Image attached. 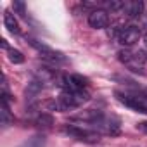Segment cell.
<instances>
[{"mask_svg":"<svg viewBox=\"0 0 147 147\" xmlns=\"http://www.w3.org/2000/svg\"><path fill=\"white\" fill-rule=\"evenodd\" d=\"M116 99L123 106H126V107H130L137 113L147 114V97L145 95L133 94V92H116Z\"/></svg>","mask_w":147,"mask_h":147,"instance_id":"6da1fadb","label":"cell"},{"mask_svg":"<svg viewBox=\"0 0 147 147\" xmlns=\"http://www.w3.org/2000/svg\"><path fill=\"white\" fill-rule=\"evenodd\" d=\"M118 59H119L125 66H128L130 69L144 73V55H142V54L131 52L130 49H123V50L118 52Z\"/></svg>","mask_w":147,"mask_h":147,"instance_id":"7a4b0ae2","label":"cell"},{"mask_svg":"<svg viewBox=\"0 0 147 147\" xmlns=\"http://www.w3.org/2000/svg\"><path fill=\"white\" fill-rule=\"evenodd\" d=\"M59 85L64 88V92H78L88 85V80L82 75H69V76H62Z\"/></svg>","mask_w":147,"mask_h":147,"instance_id":"3957f363","label":"cell"},{"mask_svg":"<svg viewBox=\"0 0 147 147\" xmlns=\"http://www.w3.org/2000/svg\"><path fill=\"white\" fill-rule=\"evenodd\" d=\"M64 133L75 137L78 140H83V142H95V140H99V133L97 131H92V130H87V128H82V126H75V125L64 126Z\"/></svg>","mask_w":147,"mask_h":147,"instance_id":"277c9868","label":"cell"},{"mask_svg":"<svg viewBox=\"0 0 147 147\" xmlns=\"http://www.w3.org/2000/svg\"><path fill=\"white\" fill-rule=\"evenodd\" d=\"M88 24L90 28H95V30L106 28L109 24V12L106 9H94L88 14Z\"/></svg>","mask_w":147,"mask_h":147,"instance_id":"5b68a950","label":"cell"},{"mask_svg":"<svg viewBox=\"0 0 147 147\" xmlns=\"http://www.w3.org/2000/svg\"><path fill=\"white\" fill-rule=\"evenodd\" d=\"M140 38V30L137 26H125L118 36V42L125 47H131L133 43H137Z\"/></svg>","mask_w":147,"mask_h":147,"instance_id":"8992f818","label":"cell"},{"mask_svg":"<svg viewBox=\"0 0 147 147\" xmlns=\"http://www.w3.org/2000/svg\"><path fill=\"white\" fill-rule=\"evenodd\" d=\"M123 11L126 12V16L130 18H138L144 11V4L140 2V0H133V2H125V7Z\"/></svg>","mask_w":147,"mask_h":147,"instance_id":"52a82bcc","label":"cell"},{"mask_svg":"<svg viewBox=\"0 0 147 147\" xmlns=\"http://www.w3.org/2000/svg\"><path fill=\"white\" fill-rule=\"evenodd\" d=\"M4 24H5V28L11 31V33H19V23H18V19L14 18V14H11V12H5L4 14Z\"/></svg>","mask_w":147,"mask_h":147,"instance_id":"ba28073f","label":"cell"},{"mask_svg":"<svg viewBox=\"0 0 147 147\" xmlns=\"http://www.w3.org/2000/svg\"><path fill=\"white\" fill-rule=\"evenodd\" d=\"M45 144H47V138L43 135H35L28 142H24L21 147H45Z\"/></svg>","mask_w":147,"mask_h":147,"instance_id":"9c48e42d","label":"cell"},{"mask_svg":"<svg viewBox=\"0 0 147 147\" xmlns=\"http://www.w3.org/2000/svg\"><path fill=\"white\" fill-rule=\"evenodd\" d=\"M7 54H9V61H11V62H14V64H23V62H24V55H23L19 50L11 49V50H7Z\"/></svg>","mask_w":147,"mask_h":147,"instance_id":"30bf717a","label":"cell"},{"mask_svg":"<svg viewBox=\"0 0 147 147\" xmlns=\"http://www.w3.org/2000/svg\"><path fill=\"white\" fill-rule=\"evenodd\" d=\"M36 123H38V125H42V126H52V125H54V118H52L50 114L42 113V114H38Z\"/></svg>","mask_w":147,"mask_h":147,"instance_id":"8fae6325","label":"cell"},{"mask_svg":"<svg viewBox=\"0 0 147 147\" xmlns=\"http://www.w3.org/2000/svg\"><path fill=\"white\" fill-rule=\"evenodd\" d=\"M11 123V111H9V104L2 102V125L7 126Z\"/></svg>","mask_w":147,"mask_h":147,"instance_id":"7c38bea8","label":"cell"},{"mask_svg":"<svg viewBox=\"0 0 147 147\" xmlns=\"http://www.w3.org/2000/svg\"><path fill=\"white\" fill-rule=\"evenodd\" d=\"M106 7H107L109 11H121V9L125 7V2H118V0H111V2H107V4H106Z\"/></svg>","mask_w":147,"mask_h":147,"instance_id":"4fadbf2b","label":"cell"},{"mask_svg":"<svg viewBox=\"0 0 147 147\" xmlns=\"http://www.w3.org/2000/svg\"><path fill=\"white\" fill-rule=\"evenodd\" d=\"M12 9L18 11V12L23 14V16L26 14V11H24V4H23V2H12Z\"/></svg>","mask_w":147,"mask_h":147,"instance_id":"5bb4252c","label":"cell"},{"mask_svg":"<svg viewBox=\"0 0 147 147\" xmlns=\"http://www.w3.org/2000/svg\"><path fill=\"white\" fill-rule=\"evenodd\" d=\"M138 128H140V130H144V131L147 133V123H140V125H138Z\"/></svg>","mask_w":147,"mask_h":147,"instance_id":"9a60e30c","label":"cell"},{"mask_svg":"<svg viewBox=\"0 0 147 147\" xmlns=\"http://www.w3.org/2000/svg\"><path fill=\"white\" fill-rule=\"evenodd\" d=\"M144 45H145V47H147V33H145V35H144Z\"/></svg>","mask_w":147,"mask_h":147,"instance_id":"2e32d148","label":"cell"}]
</instances>
